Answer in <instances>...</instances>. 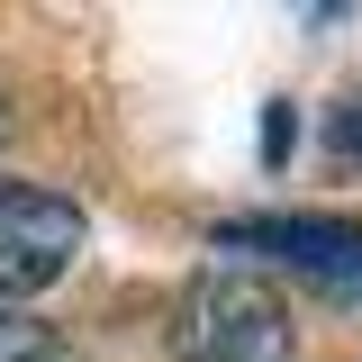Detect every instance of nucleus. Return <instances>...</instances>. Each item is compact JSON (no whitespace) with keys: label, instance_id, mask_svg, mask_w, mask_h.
Instances as JSON below:
<instances>
[{"label":"nucleus","instance_id":"f257e3e1","mask_svg":"<svg viewBox=\"0 0 362 362\" xmlns=\"http://www.w3.org/2000/svg\"><path fill=\"white\" fill-rule=\"evenodd\" d=\"M173 362H299L281 290L245 263L190 272V290L173 308Z\"/></svg>","mask_w":362,"mask_h":362},{"label":"nucleus","instance_id":"423d86ee","mask_svg":"<svg viewBox=\"0 0 362 362\" xmlns=\"http://www.w3.org/2000/svg\"><path fill=\"white\" fill-rule=\"evenodd\" d=\"M0 145H9V90H0Z\"/></svg>","mask_w":362,"mask_h":362},{"label":"nucleus","instance_id":"7ed1b4c3","mask_svg":"<svg viewBox=\"0 0 362 362\" xmlns=\"http://www.w3.org/2000/svg\"><path fill=\"white\" fill-rule=\"evenodd\" d=\"M0 362H64V344H54V326H37L18 299H0Z\"/></svg>","mask_w":362,"mask_h":362},{"label":"nucleus","instance_id":"20e7f679","mask_svg":"<svg viewBox=\"0 0 362 362\" xmlns=\"http://www.w3.org/2000/svg\"><path fill=\"white\" fill-rule=\"evenodd\" d=\"M326 145H335L344 163H362V90H354V100H335V118H326Z\"/></svg>","mask_w":362,"mask_h":362},{"label":"nucleus","instance_id":"f03ea898","mask_svg":"<svg viewBox=\"0 0 362 362\" xmlns=\"http://www.w3.org/2000/svg\"><path fill=\"white\" fill-rule=\"evenodd\" d=\"M90 218L64 199V190H37V181H0V299H37L54 290L73 254H82Z\"/></svg>","mask_w":362,"mask_h":362},{"label":"nucleus","instance_id":"0eeeda50","mask_svg":"<svg viewBox=\"0 0 362 362\" xmlns=\"http://www.w3.org/2000/svg\"><path fill=\"white\" fill-rule=\"evenodd\" d=\"M335 9H344V0H317V18H335Z\"/></svg>","mask_w":362,"mask_h":362},{"label":"nucleus","instance_id":"39448f33","mask_svg":"<svg viewBox=\"0 0 362 362\" xmlns=\"http://www.w3.org/2000/svg\"><path fill=\"white\" fill-rule=\"evenodd\" d=\"M263 154H272V163L290 154V100H272V118H263Z\"/></svg>","mask_w":362,"mask_h":362}]
</instances>
